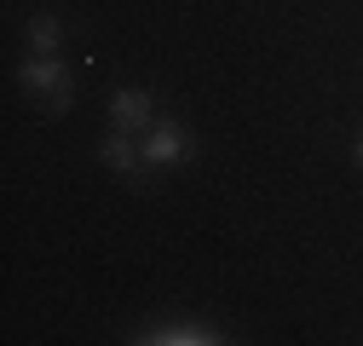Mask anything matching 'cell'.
Segmentation results:
<instances>
[{
    "label": "cell",
    "instance_id": "cell-1",
    "mask_svg": "<svg viewBox=\"0 0 363 346\" xmlns=\"http://www.w3.org/2000/svg\"><path fill=\"white\" fill-rule=\"evenodd\" d=\"M18 86L47 110V116H64L69 104H75V81H69V69L58 64V58H40V52H29L23 58V69H18Z\"/></svg>",
    "mask_w": 363,
    "mask_h": 346
},
{
    "label": "cell",
    "instance_id": "cell-2",
    "mask_svg": "<svg viewBox=\"0 0 363 346\" xmlns=\"http://www.w3.org/2000/svg\"><path fill=\"white\" fill-rule=\"evenodd\" d=\"M145 156H150V167H185L196 150H191V133H185L179 121H150Z\"/></svg>",
    "mask_w": 363,
    "mask_h": 346
},
{
    "label": "cell",
    "instance_id": "cell-3",
    "mask_svg": "<svg viewBox=\"0 0 363 346\" xmlns=\"http://www.w3.org/2000/svg\"><path fill=\"white\" fill-rule=\"evenodd\" d=\"M99 156H104V167L127 173L133 185H145V179H150V156H145L139 145H133V133H127V127H116V133H110V139L99 145Z\"/></svg>",
    "mask_w": 363,
    "mask_h": 346
},
{
    "label": "cell",
    "instance_id": "cell-4",
    "mask_svg": "<svg viewBox=\"0 0 363 346\" xmlns=\"http://www.w3.org/2000/svg\"><path fill=\"white\" fill-rule=\"evenodd\" d=\"M145 346H219L225 335L213 329V323H162V329H150V335H139Z\"/></svg>",
    "mask_w": 363,
    "mask_h": 346
},
{
    "label": "cell",
    "instance_id": "cell-5",
    "mask_svg": "<svg viewBox=\"0 0 363 346\" xmlns=\"http://www.w3.org/2000/svg\"><path fill=\"white\" fill-rule=\"evenodd\" d=\"M110 121H116V127H127V133H133V127H150V121H156L150 93H145V86H121V93L110 99Z\"/></svg>",
    "mask_w": 363,
    "mask_h": 346
},
{
    "label": "cell",
    "instance_id": "cell-6",
    "mask_svg": "<svg viewBox=\"0 0 363 346\" xmlns=\"http://www.w3.org/2000/svg\"><path fill=\"white\" fill-rule=\"evenodd\" d=\"M58 40H64V23H58L52 12H35V18H29V52L52 58V52H58Z\"/></svg>",
    "mask_w": 363,
    "mask_h": 346
},
{
    "label": "cell",
    "instance_id": "cell-7",
    "mask_svg": "<svg viewBox=\"0 0 363 346\" xmlns=\"http://www.w3.org/2000/svg\"><path fill=\"white\" fill-rule=\"evenodd\" d=\"M357 167H363V139H357Z\"/></svg>",
    "mask_w": 363,
    "mask_h": 346
}]
</instances>
